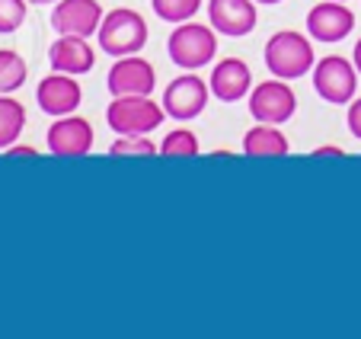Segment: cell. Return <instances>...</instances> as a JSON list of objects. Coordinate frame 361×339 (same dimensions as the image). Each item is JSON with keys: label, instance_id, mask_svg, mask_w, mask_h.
I'll return each instance as SVG.
<instances>
[{"label": "cell", "instance_id": "cell-26", "mask_svg": "<svg viewBox=\"0 0 361 339\" xmlns=\"http://www.w3.org/2000/svg\"><path fill=\"white\" fill-rule=\"evenodd\" d=\"M352 61H355V68H358V74H361V39L355 42V52H352Z\"/></svg>", "mask_w": 361, "mask_h": 339}, {"label": "cell", "instance_id": "cell-15", "mask_svg": "<svg viewBox=\"0 0 361 339\" xmlns=\"http://www.w3.org/2000/svg\"><path fill=\"white\" fill-rule=\"evenodd\" d=\"M48 61H51V71L80 77L93 71L96 52L90 48V42L83 35H61V39L51 42V48H48Z\"/></svg>", "mask_w": 361, "mask_h": 339}, {"label": "cell", "instance_id": "cell-3", "mask_svg": "<svg viewBox=\"0 0 361 339\" xmlns=\"http://www.w3.org/2000/svg\"><path fill=\"white\" fill-rule=\"evenodd\" d=\"M166 52H170V61L183 71H198L208 61H214L218 54V35L214 26H204V23H179L170 32L166 42Z\"/></svg>", "mask_w": 361, "mask_h": 339}, {"label": "cell", "instance_id": "cell-22", "mask_svg": "<svg viewBox=\"0 0 361 339\" xmlns=\"http://www.w3.org/2000/svg\"><path fill=\"white\" fill-rule=\"evenodd\" d=\"M26 4L29 0H0V32H16L26 23Z\"/></svg>", "mask_w": 361, "mask_h": 339}, {"label": "cell", "instance_id": "cell-2", "mask_svg": "<svg viewBox=\"0 0 361 339\" xmlns=\"http://www.w3.org/2000/svg\"><path fill=\"white\" fill-rule=\"evenodd\" d=\"M166 119L164 102L154 96H112L106 109V122L116 135H150Z\"/></svg>", "mask_w": 361, "mask_h": 339}, {"label": "cell", "instance_id": "cell-7", "mask_svg": "<svg viewBox=\"0 0 361 339\" xmlns=\"http://www.w3.org/2000/svg\"><path fill=\"white\" fill-rule=\"evenodd\" d=\"M106 87L112 96H150L157 87V71L141 54H125L109 68Z\"/></svg>", "mask_w": 361, "mask_h": 339}, {"label": "cell", "instance_id": "cell-8", "mask_svg": "<svg viewBox=\"0 0 361 339\" xmlns=\"http://www.w3.org/2000/svg\"><path fill=\"white\" fill-rule=\"evenodd\" d=\"M208 96H212V87L195 74H183L166 87L164 93V109L166 116H173L176 122H189V119L202 116L204 106H208Z\"/></svg>", "mask_w": 361, "mask_h": 339}, {"label": "cell", "instance_id": "cell-24", "mask_svg": "<svg viewBox=\"0 0 361 339\" xmlns=\"http://www.w3.org/2000/svg\"><path fill=\"white\" fill-rule=\"evenodd\" d=\"M7 157H39V154H35V148H29V144H10Z\"/></svg>", "mask_w": 361, "mask_h": 339}, {"label": "cell", "instance_id": "cell-12", "mask_svg": "<svg viewBox=\"0 0 361 339\" xmlns=\"http://www.w3.org/2000/svg\"><path fill=\"white\" fill-rule=\"evenodd\" d=\"M256 0H208V23L214 32L243 39L256 29Z\"/></svg>", "mask_w": 361, "mask_h": 339}, {"label": "cell", "instance_id": "cell-27", "mask_svg": "<svg viewBox=\"0 0 361 339\" xmlns=\"http://www.w3.org/2000/svg\"><path fill=\"white\" fill-rule=\"evenodd\" d=\"M29 4H58V0H29Z\"/></svg>", "mask_w": 361, "mask_h": 339}, {"label": "cell", "instance_id": "cell-14", "mask_svg": "<svg viewBox=\"0 0 361 339\" xmlns=\"http://www.w3.org/2000/svg\"><path fill=\"white\" fill-rule=\"evenodd\" d=\"M212 96H218L221 102H237L243 96H250L252 90V71L243 58H224V61L214 64L212 71Z\"/></svg>", "mask_w": 361, "mask_h": 339}, {"label": "cell", "instance_id": "cell-11", "mask_svg": "<svg viewBox=\"0 0 361 339\" xmlns=\"http://www.w3.org/2000/svg\"><path fill=\"white\" fill-rule=\"evenodd\" d=\"M83 100V90L80 83H77L74 74H61V71H55V74H48L45 81L39 83V90H35V102H39V109L45 112V116H71L77 106H80Z\"/></svg>", "mask_w": 361, "mask_h": 339}, {"label": "cell", "instance_id": "cell-1", "mask_svg": "<svg viewBox=\"0 0 361 339\" xmlns=\"http://www.w3.org/2000/svg\"><path fill=\"white\" fill-rule=\"evenodd\" d=\"M314 64H317L314 45H310V39L304 32L281 29L266 42V68L272 77L294 81V77H304L307 71H314Z\"/></svg>", "mask_w": 361, "mask_h": 339}, {"label": "cell", "instance_id": "cell-16", "mask_svg": "<svg viewBox=\"0 0 361 339\" xmlns=\"http://www.w3.org/2000/svg\"><path fill=\"white\" fill-rule=\"evenodd\" d=\"M288 150H291V144H288L285 131L266 122L250 129L243 138V154H250V157H285Z\"/></svg>", "mask_w": 361, "mask_h": 339}, {"label": "cell", "instance_id": "cell-23", "mask_svg": "<svg viewBox=\"0 0 361 339\" xmlns=\"http://www.w3.org/2000/svg\"><path fill=\"white\" fill-rule=\"evenodd\" d=\"M345 122H348V131H352V135L361 141V96H358V100L348 102V116H345Z\"/></svg>", "mask_w": 361, "mask_h": 339}, {"label": "cell", "instance_id": "cell-28", "mask_svg": "<svg viewBox=\"0 0 361 339\" xmlns=\"http://www.w3.org/2000/svg\"><path fill=\"white\" fill-rule=\"evenodd\" d=\"M256 4H281V0H256Z\"/></svg>", "mask_w": 361, "mask_h": 339}, {"label": "cell", "instance_id": "cell-9", "mask_svg": "<svg viewBox=\"0 0 361 339\" xmlns=\"http://www.w3.org/2000/svg\"><path fill=\"white\" fill-rule=\"evenodd\" d=\"M102 7L99 0H58L51 10V29L58 35H83L90 39L99 32Z\"/></svg>", "mask_w": 361, "mask_h": 339}, {"label": "cell", "instance_id": "cell-25", "mask_svg": "<svg viewBox=\"0 0 361 339\" xmlns=\"http://www.w3.org/2000/svg\"><path fill=\"white\" fill-rule=\"evenodd\" d=\"M314 157H345V150L336 148V144H323V148L314 150Z\"/></svg>", "mask_w": 361, "mask_h": 339}, {"label": "cell", "instance_id": "cell-19", "mask_svg": "<svg viewBox=\"0 0 361 339\" xmlns=\"http://www.w3.org/2000/svg\"><path fill=\"white\" fill-rule=\"evenodd\" d=\"M150 7L164 23L179 26V23H189L202 10V0H150Z\"/></svg>", "mask_w": 361, "mask_h": 339}, {"label": "cell", "instance_id": "cell-4", "mask_svg": "<svg viewBox=\"0 0 361 339\" xmlns=\"http://www.w3.org/2000/svg\"><path fill=\"white\" fill-rule=\"evenodd\" d=\"M99 48L112 58H125V54H137L147 45V23L137 10L118 7L112 13L102 16L99 23Z\"/></svg>", "mask_w": 361, "mask_h": 339}, {"label": "cell", "instance_id": "cell-10", "mask_svg": "<svg viewBox=\"0 0 361 339\" xmlns=\"http://www.w3.org/2000/svg\"><path fill=\"white\" fill-rule=\"evenodd\" d=\"M355 29V13L342 4V0H320L307 13V32L317 42H342L352 35Z\"/></svg>", "mask_w": 361, "mask_h": 339}, {"label": "cell", "instance_id": "cell-17", "mask_svg": "<svg viewBox=\"0 0 361 339\" xmlns=\"http://www.w3.org/2000/svg\"><path fill=\"white\" fill-rule=\"evenodd\" d=\"M23 129H26V109H23V102H16L7 93H0V150H7L10 144H16Z\"/></svg>", "mask_w": 361, "mask_h": 339}, {"label": "cell", "instance_id": "cell-5", "mask_svg": "<svg viewBox=\"0 0 361 339\" xmlns=\"http://www.w3.org/2000/svg\"><path fill=\"white\" fill-rule=\"evenodd\" d=\"M314 90L320 100L333 102V106H345L355 100L358 90V68L355 61L342 58V54H329L323 61L314 64Z\"/></svg>", "mask_w": 361, "mask_h": 339}, {"label": "cell", "instance_id": "cell-6", "mask_svg": "<svg viewBox=\"0 0 361 339\" xmlns=\"http://www.w3.org/2000/svg\"><path fill=\"white\" fill-rule=\"evenodd\" d=\"M298 109V96L288 87V81L272 77V81H262L250 90V116L256 122L266 125H285Z\"/></svg>", "mask_w": 361, "mask_h": 339}, {"label": "cell", "instance_id": "cell-21", "mask_svg": "<svg viewBox=\"0 0 361 339\" xmlns=\"http://www.w3.org/2000/svg\"><path fill=\"white\" fill-rule=\"evenodd\" d=\"M198 154V138L189 129H176L160 141V157H195Z\"/></svg>", "mask_w": 361, "mask_h": 339}, {"label": "cell", "instance_id": "cell-18", "mask_svg": "<svg viewBox=\"0 0 361 339\" xmlns=\"http://www.w3.org/2000/svg\"><path fill=\"white\" fill-rule=\"evenodd\" d=\"M26 58L13 48H0V93H13L26 83Z\"/></svg>", "mask_w": 361, "mask_h": 339}, {"label": "cell", "instance_id": "cell-20", "mask_svg": "<svg viewBox=\"0 0 361 339\" xmlns=\"http://www.w3.org/2000/svg\"><path fill=\"white\" fill-rule=\"evenodd\" d=\"M109 154L112 157H150V154H160V148L147 135H118L112 141Z\"/></svg>", "mask_w": 361, "mask_h": 339}, {"label": "cell", "instance_id": "cell-13", "mask_svg": "<svg viewBox=\"0 0 361 339\" xmlns=\"http://www.w3.org/2000/svg\"><path fill=\"white\" fill-rule=\"evenodd\" d=\"M48 150L55 157H87L93 150V125L80 116H61L48 129Z\"/></svg>", "mask_w": 361, "mask_h": 339}]
</instances>
